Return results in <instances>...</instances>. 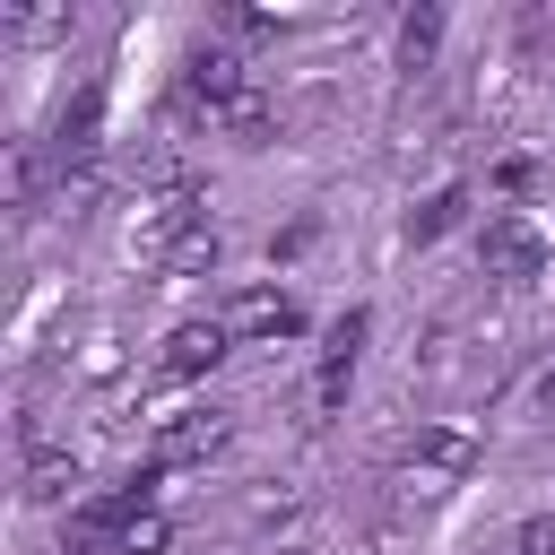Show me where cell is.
<instances>
[{"label": "cell", "instance_id": "cell-1", "mask_svg": "<svg viewBox=\"0 0 555 555\" xmlns=\"http://www.w3.org/2000/svg\"><path fill=\"white\" fill-rule=\"evenodd\" d=\"M477 260H486V278H503V286H529V278H546V234H538L529 217L494 208V217L477 225Z\"/></svg>", "mask_w": 555, "mask_h": 555}, {"label": "cell", "instance_id": "cell-2", "mask_svg": "<svg viewBox=\"0 0 555 555\" xmlns=\"http://www.w3.org/2000/svg\"><path fill=\"white\" fill-rule=\"evenodd\" d=\"M251 87H260V78H251L225 43H199V52L182 61V113H208V121H217V113H225V104H243Z\"/></svg>", "mask_w": 555, "mask_h": 555}, {"label": "cell", "instance_id": "cell-3", "mask_svg": "<svg viewBox=\"0 0 555 555\" xmlns=\"http://www.w3.org/2000/svg\"><path fill=\"white\" fill-rule=\"evenodd\" d=\"M225 408H182V416H165L156 425V468H191V460H208V451H225Z\"/></svg>", "mask_w": 555, "mask_h": 555}, {"label": "cell", "instance_id": "cell-4", "mask_svg": "<svg viewBox=\"0 0 555 555\" xmlns=\"http://www.w3.org/2000/svg\"><path fill=\"white\" fill-rule=\"evenodd\" d=\"M364 312H338V330H330V347H321V373H312V408L321 416H338L347 408V382H356V347H364Z\"/></svg>", "mask_w": 555, "mask_h": 555}, {"label": "cell", "instance_id": "cell-5", "mask_svg": "<svg viewBox=\"0 0 555 555\" xmlns=\"http://www.w3.org/2000/svg\"><path fill=\"white\" fill-rule=\"evenodd\" d=\"M225 347H234V330H225V321H173V330H165V373H173V382L217 373V364H225Z\"/></svg>", "mask_w": 555, "mask_h": 555}, {"label": "cell", "instance_id": "cell-6", "mask_svg": "<svg viewBox=\"0 0 555 555\" xmlns=\"http://www.w3.org/2000/svg\"><path fill=\"white\" fill-rule=\"evenodd\" d=\"M225 330H234V338H295V330H304V312H295V295H278V286H251V295H234Z\"/></svg>", "mask_w": 555, "mask_h": 555}, {"label": "cell", "instance_id": "cell-7", "mask_svg": "<svg viewBox=\"0 0 555 555\" xmlns=\"http://www.w3.org/2000/svg\"><path fill=\"white\" fill-rule=\"evenodd\" d=\"M217 260H225V234H217V217H199V225H191V234H182L156 269H165V278H208Z\"/></svg>", "mask_w": 555, "mask_h": 555}, {"label": "cell", "instance_id": "cell-8", "mask_svg": "<svg viewBox=\"0 0 555 555\" xmlns=\"http://www.w3.org/2000/svg\"><path fill=\"white\" fill-rule=\"evenodd\" d=\"M217 130H225L234 147H269V139H278V113H269V95L251 87L243 104H225V113H217Z\"/></svg>", "mask_w": 555, "mask_h": 555}, {"label": "cell", "instance_id": "cell-9", "mask_svg": "<svg viewBox=\"0 0 555 555\" xmlns=\"http://www.w3.org/2000/svg\"><path fill=\"white\" fill-rule=\"evenodd\" d=\"M477 451H468V434H416L408 442V468H434V477H460Z\"/></svg>", "mask_w": 555, "mask_h": 555}, {"label": "cell", "instance_id": "cell-10", "mask_svg": "<svg viewBox=\"0 0 555 555\" xmlns=\"http://www.w3.org/2000/svg\"><path fill=\"white\" fill-rule=\"evenodd\" d=\"M69 486H78V460L69 451H35L26 460V503H61Z\"/></svg>", "mask_w": 555, "mask_h": 555}, {"label": "cell", "instance_id": "cell-11", "mask_svg": "<svg viewBox=\"0 0 555 555\" xmlns=\"http://www.w3.org/2000/svg\"><path fill=\"white\" fill-rule=\"evenodd\" d=\"M434 43H442V9H408L399 17V69H425Z\"/></svg>", "mask_w": 555, "mask_h": 555}, {"label": "cell", "instance_id": "cell-12", "mask_svg": "<svg viewBox=\"0 0 555 555\" xmlns=\"http://www.w3.org/2000/svg\"><path fill=\"white\" fill-rule=\"evenodd\" d=\"M460 208H468V191H434V199L408 217V243H434V234H451V225H460Z\"/></svg>", "mask_w": 555, "mask_h": 555}, {"label": "cell", "instance_id": "cell-13", "mask_svg": "<svg viewBox=\"0 0 555 555\" xmlns=\"http://www.w3.org/2000/svg\"><path fill=\"white\" fill-rule=\"evenodd\" d=\"M165 546H173V520H165V512H139V520H130L104 555H165Z\"/></svg>", "mask_w": 555, "mask_h": 555}, {"label": "cell", "instance_id": "cell-14", "mask_svg": "<svg viewBox=\"0 0 555 555\" xmlns=\"http://www.w3.org/2000/svg\"><path fill=\"white\" fill-rule=\"evenodd\" d=\"M512 555H555V512H529L512 529Z\"/></svg>", "mask_w": 555, "mask_h": 555}, {"label": "cell", "instance_id": "cell-15", "mask_svg": "<svg viewBox=\"0 0 555 555\" xmlns=\"http://www.w3.org/2000/svg\"><path fill=\"white\" fill-rule=\"evenodd\" d=\"M538 408H546V416H555V373H546V382H538Z\"/></svg>", "mask_w": 555, "mask_h": 555}]
</instances>
